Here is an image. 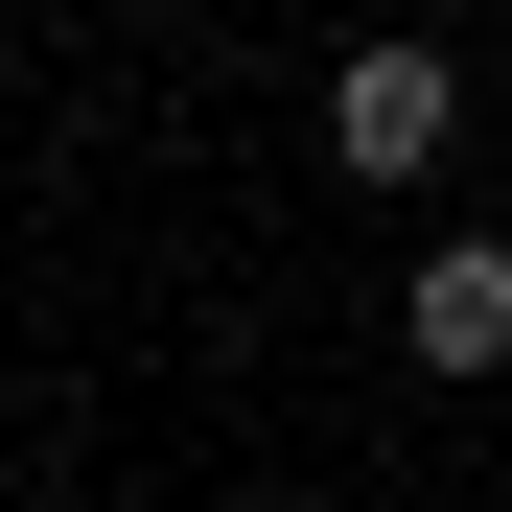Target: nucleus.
I'll use <instances>...</instances> for the list:
<instances>
[{
	"mask_svg": "<svg viewBox=\"0 0 512 512\" xmlns=\"http://www.w3.org/2000/svg\"><path fill=\"white\" fill-rule=\"evenodd\" d=\"M396 350L419 373H512V233H443V256H419V280H396Z\"/></svg>",
	"mask_w": 512,
	"mask_h": 512,
	"instance_id": "obj_2",
	"label": "nucleus"
},
{
	"mask_svg": "<svg viewBox=\"0 0 512 512\" xmlns=\"http://www.w3.org/2000/svg\"><path fill=\"white\" fill-rule=\"evenodd\" d=\"M326 140H350V187H419V163L466 140V70L443 47H350L326 70Z\"/></svg>",
	"mask_w": 512,
	"mask_h": 512,
	"instance_id": "obj_1",
	"label": "nucleus"
}]
</instances>
